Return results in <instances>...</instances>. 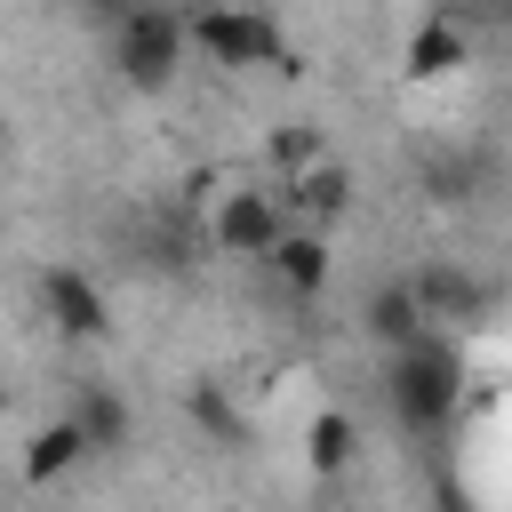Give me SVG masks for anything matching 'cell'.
Returning a JSON list of instances; mask_svg holds the SVG:
<instances>
[{
  "instance_id": "6da1fadb",
  "label": "cell",
  "mask_w": 512,
  "mask_h": 512,
  "mask_svg": "<svg viewBox=\"0 0 512 512\" xmlns=\"http://www.w3.org/2000/svg\"><path fill=\"white\" fill-rule=\"evenodd\" d=\"M384 408L408 440H440L464 408V352L440 328H424L416 344H392L384 352Z\"/></svg>"
},
{
  "instance_id": "7a4b0ae2",
  "label": "cell",
  "mask_w": 512,
  "mask_h": 512,
  "mask_svg": "<svg viewBox=\"0 0 512 512\" xmlns=\"http://www.w3.org/2000/svg\"><path fill=\"white\" fill-rule=\"evenodd\" d=\"M184 56H200V48H192V16L176 0H136V8L112 16V64H120L128 88L160 96L184 72Z\"/></svg>"
},
{
  "instance_id": "3957f363",
  "label": "cell",
  "mask_w": 512,
  "mask_h": 512,
  "mask_svg": "<svg viewBox=\"0 0 512 512\" xmlns=\"http://www.w3.org/2000/svg\"><path fill=\"white\" fill-rule=\"evenodd\" d=\"M184 16H192V48L208 64H224V72H272V64H288V40H280V24L256 0H184Z\"/></svg>"
},
{
  "instance_id": "277c9868",
  "label": "cell",
  "mask_w": 512,
  "mask_h": 512,
  "mask_svg": "<svg viewBox=\"0 0 512 512\" xmlns=\"http://www.w3.org/2000/svg\"><path fill=\"white\" fill-rule=\"evenodd\" d=\"M288 192H272V184H232L216 208H208V240H216V256H248V264H264L272 248H280V232H288Z\"/></svg>"
},
{
  "instance_id": "5b68a950",
  "label": "cell",
  "mask_w": 512,
  "mask_h": 512,
  "mask_svg": "<svg viewBox=\"0 0 512 512\" xmlns=\"http://www.w3.org/2000/svg\"><path fill=\"white\" fill-rule=\"evenodd\" d=\"M264 272H272L296 304H312V296L328 288V232H320V224H288V232H280V248L264 256Z\"/></svg>"
},
{
  "instance_id": "8992f818",
  "label": "cell",
  "mask_w": 512,
  "mask_h": 512,
  "mask_svg": "<svg viewBox=\"0 0 512 512\" xmlns=\"http://www.w3.org/2000/svg\"><path fill=\"white\" fill-rule=\"evenodd\" d=\"M280 192H288V208H296L304 224H336V216L352 208V168L320 152V160H312V168H296Z\"/></svg>"
},
{
  "instance_id": "52a82bcc",
  "label": "cell",
  "mask_w": 512,
  "mask_h": 512,
  "mask_svg": "<svg viewBox=\"0 0 512 512\" xmlns=\"http://www.w3.org/2000/svg\"><path fill=\"white\" fill-rule=\"evenodd\" d=\"M40 296H48V312H56V328H64V336H104V328H112L104 296H96V288H88V272H72V264H48Z\"/></svg>"
},
{
  "instance_id": "ba28073f",
  "label": "cell",
  "mask_w": 512,
  "mask_h": 512,
  "mask_svg": "<svg viewBox=\"0 0 512 512\" xmlns=\"http://www.w3.org/2000/svg\"><path fill=\"white\" fill-rule=\"evenodd\" d=\"M424 328H440L432 312H424V296H416V280H392V288H376L368 296V336L392 352V344H416Z\"/></svg>"
},
{
  "instance_id": "9c48e42d",
  "label": "cell",
  "mask_w": 512,
  "mask_h": 512,
  "mask_svg": "<svg viewBox=\"0 0 512 512\" xmlns=\"http://www.w3.org/2000/svg\"><path fill=\"white\" fill-rule=\"evenodd\" d=\"M88 448H96V440H88V424H80V416L64 408L56 424H40V432H32V456H24V480H48L56 464H80Z\"/></svg>"
},
{
  "instance_id": "30bf717a",
  "label": "cell",
  "mask_w": 512,
  "mask_h": 512,
  "mask_svg": "<svg viewBox=\"0 0 512 512\" xmlns=\"http://www.w3.org/2000/svg\"><path fill=\"white\" fill-rule=\"evenodd\" d=\"M464 64V32L448 24V16H424V32L408 40V72L416 80H440V72H456Z\"/></svg>"
},
{
  "instance_id": "8fae6325",
  "label": "cell",
  "mask_w": 512,
  "mask_h": 512,
  "mask_svg": "<svg viewBox=\"0 0 512 512\" xmlns=\"http://www.w3.org/2000/svg\"><path fill=\"white\" fill-rule=\"evenodd\" d=\"M416 296H424V312L448 328V320H472L480 312V288L464 280V272H448V264H432V272H416Z\"/></svg>"
},
{
  "instance_id": "7c38bea8",
  "label": "cell",
  "mask_w": 512,
  "mask_h": 512,
  "mask_svg": "<svg viewBox=\"0 0 512 512\" xmlns=\"http://www.w3.org/2000/svg\"><path fill=\"white\" fill-rule=\"evenodd\" d=\"M72 416L88 424V440H96V448H120V440H128V408H120L104 384H88V392L72 400Z\"/></svg>"
},
{
  "instance_id": "4fadbf2b",
  "label": "cell",
  "mask_w": 512,
  "mask_h": 512,
  "mask_svg": "<svg viewBox=\"0 0 512 512\" xmlns=\"http://www.w3.org/2000/svg\"><path fill=\"white\" fill-rule=\"evenodd\" d=\"M304 456H312V472H344L352 464V416H312V432H304Z\"/></svg>"
},
{
  "instance_id": "5bb4252c",
  "label": "cell",
  "mask_w": 512,
  "mask_h": 512,
  "mask_svg": "<svg viewBox=\"0 0 512 512\" xmlns=\"http://www.w3.org/2000/svg\"><path fill=\"white\" fill-rule=\"evenodd\" d=\"M320 152H328V144H320V128H280V136H272V160H280L288 176H296V168H312Z\"/></svg>"
},
{
  "instance_id": "9a60e30c",
  "label": "cell",
  "mask_w": 512,
  "mask_h": 512,
  "mask_svg": "<svg viewBox=\"0 0 512 512\" xmlns=\"http://www.w3.org/2000/svg\"><path fill=\"white\" fill-rule=\"evenodd\" d=\"M88 8H104V16H120V8H136V0H88Z\"/></svg>"
}]
</instances>
